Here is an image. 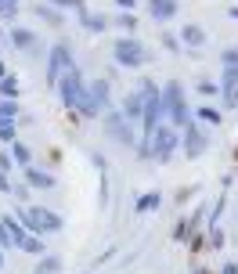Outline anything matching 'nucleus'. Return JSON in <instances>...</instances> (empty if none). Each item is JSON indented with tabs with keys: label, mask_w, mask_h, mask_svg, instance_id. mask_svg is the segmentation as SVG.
Here are the masks:
<instances>
[{
	"label": "nucleus",
	"mask_w": 238,
	"mask_h": 274,
	"mask_svg": "<svg viewBox=\"0 0 238 274\" xmlns=\"http://www.w3.org/2000/svg\"><path fill=\"white\" fill-rule=\"evenodd\" d=\"M18 224L33 234H58L65 227V220L51 209H40V206H29V209H18Z\"/></svg>",
	"instance_id": "1"
},
{
	"label": "nucleus",
	"mask_w": 238,
	"mask_h": 274,
	"mask_svg": "<svg viewBox=\"0 0 238 274\" xmlns=\"http://www.w3.org/2000/svg\"><path fill=\"white\" fill-rule=\"evenodd\" d=\"M58 87H62L65 108H72V112L83 115V108H87V87H83V76H79V69H69V72H65V80H62Z\"/></svg>",
	"instance_id": "2"
},
{
	"label": "nucleus",
	"mask_w": 238,
	"mask_h": 274,
	"mask_svg": "<svg viewBox=\"0 0 238 274\" xmlns=\"http://www.w3.org/2000/svg\"><path fill=\"white\" fill-rule=\"evenodd\" d=\"M163 105H166V115H170V123H173V127H188V123H191L181 83H166V87H163Z\"/></svg>",
	"instance_id": "3"
},
{
	"label": "nucleus",
	"mask_w": 238,
	"mask_h": 274,
	"mask_svg": "<svg viewBox=\"0 0 238 274\" xmlns=\"http://www.w3.org/2000/svg\"><path fill=\"white\" fill-rule=\"evenodd\" d=\"M112 58H115V65H127V69H134V65H141V62L148 58V51H144V44L137 40V36H123V40H115V47H112Z\"/></svg>",
	"instance_id": "4"
},
{
	"label": "nucleus",
	"mask_w": 238,
	"mask_h": 274,
	"mask_svg": "<svg viewBox=\"0 0 238 274\" xmlns=\"http://www.w3.org/2000/svg\"><path fill=\"white\" fill-rule=\"evenodd\" d=\"M105 130L115 144H123V148H134L137 137H134V123L127 119L123 112H105Z\"/></svg>",
	"instance_id": "5"
},
{
	"label": "nucleus",
	"mask_w": 238,
	"mask_h": 274,
	"mask_svg": "<svg viewBox=\"0 0 238 274\" xmlns=\"http://www.w3.org/2000/svg\"><path fill=\"white\" fill-rule=\"evenodd\" d=\"M69 69H76V62H72V51H69L65 44L51 47V58H47V83H62Z\"/></svg>",
	"instance_id": "6"
},
{
	"label": "nucleus",
	"mask_w": 238,
	"mask_h": 274,
	"mask_svg": "<svg viewBox=\"0 0 238 274\" xmlns=\"http://www.w3.org/2000/svg\"><path fill=\"white\" fill-rule=\"evenodd\" d=\"M177 130L173 127H166V123H159V130L152 134V155H155V159L159 163H166L170 159V155H173V148H177Z\"/></svg>",
	"instance_id": "7"
},
{
	"label": "nucleus",
	"mask_w": 238,
	"mask_h": 274,
	"mask_svg": "<svg viewBox=\"0 0 238 274\" xmlns=\"http://www.w3.org/2000/svg\"><path fill=\"white\" fill-rule=\"evenodd\" d=\"M220 98L227 108H238V65H224L220 72Z\"/></svg>",
	"instance_id": "8"
},
{
	"label": "nucleus",
	"mask_w": 238,
	"mask_h": 274,
	"mask_svg": "<svg viewBox=\"0 0 238 274\" xmlns=\"http://www.w3.org/2000/svg\"><path fill=\"white\" fill-rule=\"evenodd\" d=\"M101 108H108V80H94V87L87 90L83 115H101Z\"/></svg>",
	"instance_id": "9"
},
{
	"label": "nucleus",
	"mask_w": 238,
	"mask_h": 274,
	"mask_svg": "<svg viewBox=\"0 0 238 274\" xmlns=\"http://www.w3.org/2000/svg\"><path fill=\"white\" fill-rule=\"evenodd\" d=\"M181 144H184V151H188V159L202 155V151H206V134H202V127L188 123V127H184V134H181Z\"/></svg>",
	"instance_id": "10"
},
{
	"label": "nucleus",
	"mask_w": 238,
	"mask_h": 274,
	"mask_svg": "<svg viewBox=\"0 0 238 274\" xmlns=\"http://www.w3.org/2000/svg\"><path fill=\"white\" fill-rule=\"evenodd\" d=\"M119 112H123L130 123L144 119V94H141V90H130V94L123 98V108H119Z\"/></svg>",
	"instance_id": "11"
},
{
	"label": "nucleus",
	"mask_w": 238,
	"mask_h": 274,
	"mask_svg": "<svg viewBox=\"0 0 238 274\" xmlns=\"http://www.w3.org/2000/svg\"><path fill=\"white\" fill-rule=\"evenodd\" d=\"M148 15L155 22H170L177 15V0H148Z\"/></svg>",
	"instance_id": "12"
},
{
	"label": "nucleus",
	"mask_w": 238,
	"mask_h": 274,
	"mask_svg": "<svg viewBox=\"0 0 238 274\" xmlns=\"http://www.w3.org/2000/svg\"><path fill=\"white\" fill-rule=\"evenodd\" d=\"M11 44H15L18 51L33 54V51L40 47V36H36V33H29V29H11Z\"/></svg>",
	"instance_id": "13"
},
{
	"label": "nucleus",
	"mask_w": 238,
	"mask_h": 274,
	"mask_svg": "<svg viewBox=\"0 0 238 274\" xmlns=\"http://www.w3.org/2000/svg\"><path fill=\"white\" fill-rule=\"evenodd\" d=\"M181 40H184L191 51H198V47L206 44V33H202V29H198V25L191 22V25H184V29H181Z\"/></svg>",
	"instance_id": "14"
},
{
	"label": "nucleus",
	"mask_w": 238,
	"mask_h": 274,
	"mask_svg": "<svg viewBox=\"0 0 238 274\" xmlns=\"http://www.w3.org/2000/svg\"><path fill=\"white\" fill-rule=\"evenodd\" d=\"M79 22H83V29H87V33H105V29L112 25L105 15H94V11H83V15H79Z\"/></svg>",
	"instance_id": "15"
},
{
	"label": "nucleus",
	"mask_w": 238,
	"mask_h": 274,
	"mask_svg": "<svg viewBox=\"0 0 238 274\" xmlns=\"http://www.w3.org/2000/svg\"><path fill=\"white\" fill-rule=\"evenodd\" d=\"M25 180H29L33 188H54V177H51V173H40V170H33V166H25Z\"/></svg>",
	"instance_id": "16"
},
{
	"label": "nucleus",
	"mask_w": 238,
	"mask_h": 274,
	"mask_svg": "<svg viewBox=\"0 0 238 274\" xmlns=\"http://www.w3.org/2000/svg\"><path fill=\"white\" fill-rule=\"evenodd\" d=\"M18 249H25L29 256H44V249H47V246H44V238H40V234H25Z\"/></svg>",
	"instance_id": "17"
},
{
	"label": "nucleus",
	"mask_w": 238,
	"mask_h": 274,
	"mask_svg": "<svg viewBox=\"0 0 238 274\" xmlns=\"http://www.w3.org/2000/svg\"><path fill=\"white\" fill-rule=\"evenodd\" d=\"M36 18H44L47 25H65V18H62L51 4H36Z\"/></svg>",
	"instance_id": "18"
},
{
	"label": "nucleus",
	"mask_w": 238,
	"mask_h": 274,
	"mask_svg": "<svg viewBox=\"0 0 238 274\" xmlns=\"http://www.w3.org/2000/svg\"><path fill=\"white\" fill-rule=\"evenodd\" d=\"M159 202H163V195H159V191H148L144 199H137V202H134V209H137V213H152Z\"/></svg>",
	"instance_id": "19"
},
{
	"label": "nucleus",
	"mask_w": 238,
	"mask_h": 274,
	"mask_svg": "<svg viewBox=\"0 0 238 274\" xmlns=\"http://www.w3.org/2000/svg\"><path fill=\"white\" fill-rule=\"evenodd\" d=\"M58 270H62V260H58V256H40L36 274H58Z\"/></svg>",
	"instance_id": "20"
},
{
	"label": "nucleus",
	"mask_w": 238,
	"mask_h": 274,
	"mask_svg": "<svg viewBox=\"0 0 238 274\" xmlns=\"http://www.w3.org/2000/svg\"><path fill=\"white\" fill-rule=\"evenodd\" d=\"M198 119H202V123H213V127H220L224 112H220V108H213V105H202V108H198Z\"/></svg>",
	"instance_id": "21"
},
{
	"label": "nucleus",
	"mask_w": 238,
	"mask_h": 274,
	"mask_svg": "<svg viewBox=\"0 0 238 274\" xmlns=\"http://www.w3.org/2000/svg\"><path fill=\"white\" fill-rule=\"evenodd\" d=\"M11 159H15V163H18V166L25 170L33 155H29V148H25V144H18V141H15V144H11Z\"/></svg>",
	"instance_id": "22"
},
{
	"label": "nucleus",
	"mask_w": 238,
	"mask_h": 274,
	"mask_svg": "<svg viewBox=\"0 0 238 274\" xmlns=\"http://www.w3.org/2000/svg\"><path fill=\"white\" fill-rule=\"evenodd\" d=\"M47 4H51V8H69V11H76V15H83V11H87L83 0H47Z\"/></svg>",
	"instance_id": "23"
},
{
	"label": "nucleus",
	"mask_w": 238,
	"mask_h": 274,
	"mask_svg": "<svg viewBox=\"0 0 238 274\" xmlns=\"http://www.w3.org/2000/svg\"><path fill=\"white\" fill-rule=\"evenodd\" d=\"M115 25L123 29V33H134V29H137V18H134V11H123V15L115 18Z\"/></svg>",
	"instance_id": "24"
},
{
	"label": "nucleus",
	"mask_w": 238,
	"mask_h": 274,
	"mask_svg": "<svg viewBox=\"0 0 238 274\" xmlns=\"http://www.w3.org/2000/svg\"><path fill=\"white\" fill-rule=\"evenodd\" d=\"M15 115H18L15 98H4V101H0V119H15Z\"/></svg>",
	"instance_id": "25"
},
{
	"label": "nucleus",
	"mask_w": 238,
	"mask_h": 274,
	"mask_svg": "<svg viewBox=\"0 0 238 274\" xmlns=\"http://www.w3.org/2000/svg\"><path fill=\"white\" fill-rule=\"evenodd\" d=\"M0 90H4V98H15V94H18V76H4Z\"/></svg>",
	"instance_id": "26"
},
{
	"label": "nucleus",
	"mask_w": 238,
	"mask_h": 274,
	"mask_svg": "<svg viewBox=\"0 0 238 274\" xmlns=\"http://www.w3.org/2000/svg\"><path fill=\"white\" fill-rule=\"evenodd\" d=\"M0 141L15 144V123H11V119H0Z\"/></svg>",
	"instance_id": "27"
},
{
	"label": "nucleus",
	"mask_w": 238,
	"mask_h": 274,
	"mask_svg": "<svg viewBox=\"0 0 238 274\" xmlns=\"http://www.w3.org/2000/svg\"><path fill=\"white\" fill-rule=\"evenodd\" d=\"M0 15H4V18H15V15H18V0H0Z\"/></svg>",
	"instance_id": "28"
},
{
	"label": "nucleus",
	"mask_w": 238,
	"mask_h": 274,
	"mask_svg": "<svg viewBox=\"0 0 238 274\" xmlns=\"http://www.w3.org/2000/svg\"><path fill=\"white\" fill-rule=\"evenodd\" d=\"M163 47H166L170 54H181V44H177V36H170V33H163Z\"/></svg>",
	"instance_id": "29"
},
{
	"label": "nucleus",
	"mask_w": 238,
	"mask_h": 274,
	"mask_svg": "<svg viewBox=\"0 0 238 274\" xmlns=\"http://www.w3.org/2000/svg\"><path fill=\"white\" fill-rule=\"evenodd\" d=\"M217 90H220V83H213V80H202V83H198V94H206V98L217 94Z\"/></svg>",
	"instance_id": "30"
},
{
	"label": "nucleus",
	"mask_w": 238,
	"mask_h": 274,
	"mask_svg": "<svg viewBox=\"0 0 238 274\" xmlns=\"http://www.w3.org/2000/svg\"><path fill=\"white\" fill-rule=\"evenodd\" d=\"M220 62H224V65H238V47L224 51V54H220Z\"/></svg>",
	"instance_id": "31"
},
{
	"label": "nucleus",
	"mask_w": 238,
	"mask_h": 274,
	"mask_svg": "<svg viewBox=\"0 0 238 274\" xmlns=\"http://www.w3.org/2000/svg\"><path fill=\"white\" fill-rule=\"evenodd\" d=\"M11 163H15V159H11V155H0V173H8V170H15Z\"/></svg>",
	"instance_id": "32"
},
{
	"label": "nucleus",
	"mask_w": 238,
	"mask_h": 274,
	"mask_svg": "<svg viewBox=\"0 0 238 274\" xmlns=\"http://www.w3.org/2000/svg\"><path fill=\"white\" fill-rule=\"evenodd\" d=\"M11 195H15V199H25V195H29V188H25V184H15V191H11Z\"/></svg>",
	"instance_id": "33"
},
{
	"label": "nucleus",
	"mask_w": 238,
	"mask_h": 274,
	"mask_svg": "<svg viewBox=\"0 0 238 274\" xmlns=\"http://www.w3.org/2000/svg\"><path fill=\"white\" fill-rule=\"evenodd\" d=\"M115 4L123 8V11H134V8H137V0H115Z\"/></svg>",
	"instance_id": "34"
},
{
	"label": "nucleus",
	"mask_w": 238,
	"mask_h": 274,
	"mask_svg": "<svg viewBox=\"0 0 238 274\" xmlns=\"http://www.w3.org/2000/svg\"><path fill=\"white\" fill-rule=\"evenodd\" d=\"M0 191H15V188L8 184V177H4V173H0Z\"/></svg>",
	"instance_id": "35"
},
{
	"label": "nucleus",
	"mask_w": 238,
	"mask_h": 274,
	"mask_svg": "<svg viewBox=\"0 0 238 274\" xmlns=\"http://www.w3.org/2000/svg\"><path fill=\"white\" fill-rule=\"evenodd\" d=\"M224 274H238V263H227V267H224Z\"/></svg>",
	"instance_id": "36"
},
{
	"label": "nucleus",
	"mask_w": 238,
	"mask_h": 274,
	"mask_svg": "<svg viewBox=\"0 0 238 274\" xmlns=\"http://www.w3.org/2000/svg\"><path fill=\"white\" fill-rule=\"evenodd\" d=\"M0 76H8V69H4V62H0Z\"/></svg>",
	"instance_id": "37"
},
{
	"label": "nucleus",
	"mask_w": 238,
	"mask_h": 274,
	"mask_svg": "<svg viewBox=\"0 0 238 274\" xmlns=\"http://www.w3.org/2000/svg\"><path fill=\"white\" fill-rule=\"evenodd\" d=\"M231 18H238V8H231Z\"/></svg>",
	"instance_id": "38"
},
{
	"label": "nucleus",
	"mask_w": 238,
	"mask_h": 274,
	"mask_svg": "<svg viewBox=\"0 0 238 274\" xmlns=\"http://www.w3.org/2000/svg\"><path fill=\"white\" fill-rule=\"evenodd\" d=\"M0 267H4V253H0Z\"/></svg>",
	"instance_id": "39"
},
{
	"label": "nucleus",
	"mask_w": 238,
	"mask_h": 274,
	"mask_svg": "<svg viewBox=\"0 0 238 274\" xmlns=\"http://www.w3.org/2000/svg\"><path fill=\"white\" fill-rule=\"evenodd\" d=\"M198 274H206V270H198Z\"/></svg>",
	"instance_id": "40"
}]
</instances>
